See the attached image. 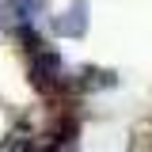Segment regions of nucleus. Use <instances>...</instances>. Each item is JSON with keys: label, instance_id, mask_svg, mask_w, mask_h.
<instances>
[{"label": "nucleus", "instance_id": "nucleus-1", "mask_svg": "<svg viewBox=\"0 0 152 152\" xmlns=\"http://www.w3.org/2000/svg\"><path fill=\"white\" fill-rule=\"evenodd\" d=\"M31 80H34L38 91H57L65 84V61H61V53H50V50L31 53Z\"/></svg>", "mask_w": 152, "mask_h": 152}, {"label": "nucleus", "instance_id": "nucleus-3", "mask_svg": "<svg viewBox=\"0 0 152 152\" xmlns=\"http://www.w3.org/2000/svg\"><path fill=\"white\" fill-rule=\"evenodd\" d=\"M80 88H114V72H99V69H88L84 80H80Z\"/></svg>", "mask_w": 152, "mask_h": 152}, {"label": "nucleus", "instance_id": "nucleus-2", "mask_svg": "<svg viewBox=\"0 0 152 152\" xmlns=\"http://www.w3.org/2000/svg\"><path fill=\"white\" fill-rule=\"evenodd\" d=\"M53 31H57L61 38H84V31H88V8L76 0L65 15H57V19H53Z\"/></svg>", "mask_w": 152, "mask_h": 152}, {"label": "nucleus", "instance_id": "nucleus-4", "mask_svg": "<svg viewBox=\"0 0 152 152\" xmlns=\"http://www.w3.org/2000/svg\"><path fill=\"white\" fill-rule=\"evenodd\" d=\"M8 12H12V0H8V4H0V27H4V15H8Z\"/></svg>", "mask_w": 152, "mask_h": 152}]
</instances>
